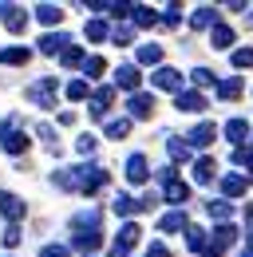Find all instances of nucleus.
Listing matches in <instances>:
<instances>
[{"label":"nucleus","mask_w":253,"mask_h":257,"mask_svg":"<svg viewBox=\"0 0 253 257\" xmlns=\"http://www.w3.org/2000/svg\"><path fill=\"white\" fill-rule=\"evenodd\" d=\"M139 237H143V229L126 222L123 229H119V241L111 245V257H126V249H131V245H139Z\"/></svg>","instance_id":"obj_7"},{"label":"nucleus","mask_w":253,"mask_h":257,"mask_svg":"<svg viewBox=\"0 0 253 257\" xmlns=\"http://www.w3.org/2000/svg\"><path fill=\"white\" fill-rule=\"evenodd\" d=\"M135 64H151V67L158 71V67H162V48H158V44H139Z\"/></svg>","instance_id":"obj_18"},{"label":"nucleus","mask_w":253,"mask_h":257,"mask_svg":"<svg viewBox=\"0 0 253 257\" xmlns=\"http://www.w3.org/2000/svg\"><path fill=\"white\" fill-rule=\"evenodd\" d=\"M36 20H40L44 28H60L63 24V8L60 4H36Z\"/></svg>","instance_id":"obj_13"},{"label":"nucleus","mask_w":253,"mask_h":257,"mask_svg":"<svg viewBox=\"0 0 253 257\" xmlns=\"http://www.w3.org/2000/svg\"><path fill=\"white\" fill-rule=\"evenodd\" d=\"M126 131H131V119H111L107 123V139H123Z\"/></svg>","instance_id":"obj_38"},{"label":"nucleus","mask_w":253,"mask_h":257,"mask_svg":"<svg viewBox=\"0 0 253 257\" xmlns=\"http://www.w3.org/2000/svg\"><path fill=\"white\" fill-rule=\"evenodd\" d=\"M36 135H40V139H44V143H48V147L56 151V131L48 127V123H40V131H36Z\"/></svg>","instance_id":"obj_44"},{"label":"nucleus","mask_w":253,"mask_h":257,"mask_svg":"<svg viewBox=\"0 0 253 257\" xmlns=\"http://www.w3.org/2000/svg\"><path fill=\"white\" fill-rule=\"evenodd\" d=\"M4 24H8V32H24V28H28V16H24V8H16V12H12Z\"/></svg>","instance_id":"obj_37"},{"label":"nucleus","mask_w":253,"mask_h":257,"mask_svg":"<svg viewBox=\"0 0 253 257\" xmlns=\"http://www.w3.org/2000/svg\"><path fill=\"white\" fill-rule=\"evenodd\" d=\"M147 257H174V253H170L166 245H151V253H147Z\"/></svg>","instance_id":"obj_47"},{"label":"nucleus","mask_w":253,"mask_h":257,"mask_svg":"<svg viewBox=\"0 0 253 257\" xmlns=\"http://www.w3.org/2000/svg\"><path fill=\"white\" fill-rule=\"evenodd\" d=\"M174 103H178V111H206L202 91H182V95H174Z\"/></svg>","instance_id":"obj_21"},{"label":"nucleus","mask_w":253,"mask_h":257,"mask_svg":"<svg viewBox=\"0 0 253 257\" xmlns=\"http://www.w3.org/2000/svg\"><path fill=\"white\" fill-rule=\"evenodd\" d=\"M28 60H32V48H20V44L0 52V64H4V67H24Z\"/></svg>","instance_id":"obj_17"},{"label":"nucleus","mask_w":253,"mask_h":257,"mask_svg":"<svg viewBox=\"0 0 253 257\" xmlns=\"http://www.w3.org/2000/svg\"><path fill=\"white\" fill-rule=\"evenodd\" d=\"M12 12H16V4H0V20H8Z\"/></svg>","instance_id":"obj_48"},{"label":"nucleus","mask_w":253,"mask_h":257,"mask_svg":"<svg viewBox=\"0 0 253 257\" xmlns=\"http://www.w3.org/2000/svg\"><path fill=\"white\" fill-rule=\"evenodd\" d=\"M190 174H194V182H210V178H214V159H206V155L194 159V170H190Z\"/></svg>","instance_id":"obj_26"},{"label":"nucleus","mask_w":253,"mask_h":257,"mask_svg":"<svg viewBox=\"0 0 253 257\" xmlns=\"http://www.w3.org/2000/svg\"><path fill=\"white\" fill-rule=\"evenodd\" d=\"M166 151H170V159H174V162H186L190 159V147L182 143V139H166Z\"/></svg>","instance_id":"obj_33"},{"label":"nucleus","mask_w":253,"mask_h":257,"mask_svg":"<svg viewBox=\"0 0 253 257\" xmlns=\"http://www.w3.org/2000/svg\"><path fill=\"white\" fill-rule=\"evenodd\" d=\"M28 143H32V139L24 135V131H8V135H0V147H4L8 155H24Z\"/></svg>","instance_id":"obj_15"},{"label":"nucleus","mask_w":253,"mask_h":257,"mask_svg":"<svg viewBox=\"0 0 253 257\" xmlns=\"http://www.w3.org/2000/svg\"><path fill=\"white\" fill-rule=\"evenodd\" d=\"M162 198H166V202H174V206L182 210V202L190 198V186H186V182H178V178H174V182H166V186H162Z\"/></svg>","instance_id":"obj_20"},{"label":"nucleus","mask_w":253,"mask_h":257,"mask_svg":"<svg viewBox=\"0 0 253 257\" xmlns=\"http://www.w3.org/2000/svg\"><path fill=\"white\" fill-rule=\"evenodd\" d=\"M63 95L67 99H91V87H87V79H71V83L63 87Z\"/></svg>","instance_id":"obj_30"},{"label":"nucleus","mask_w":253,"mask_h":257,"mask_svg":"<svg viewBox=\"0 0 253 257\" xmlns=\"http://www.w3.org/2000/svg\"><path fill=\"white\" fill-rule=\"evenodd\" d=\"M0 241H4V245H8V249H12V245H20V225H8V229H4V237H0Z\"/></svg>","instance_id":"obj_42"},{"label":"nucleus","mask_w":253,"mask_h":257,"mask_svg":"<svg viewBox=\"0 0 253 257\" xmlns=\"http://www.w3.org/2000/svg\"><path fill=\"white\" fill-rule=\"evenodd\" d=\"M190 24H194V28H210V32H214V28L221 24V20H218V8H210V4H202V8H194V16H190Z\"/></svg>","instance_id":"obj_14"},{"label":"nucleus","mask_w":253,"mask_h":257,"mask_svg":"<svg viewBox=\"0 0 253 257\" xmlns=\"http://www.w3.org/2000/svg\"><path fill=\"white\" fill-rule=\"evenodd\" d=\"M56 186H63V190H79V194H95L99 186H107V170H103V166L56 170Z\"/></svg>","instance_id":"obj_1"},{"label":"nucleus","mask_w":253,"mask_h":257,"mask_svg":"<svg viewBox=\"0 0 253 257\" xmlns=\"http://www.w3.org/2000/svg\"><path fill=\"white\" fill-rule=\"evenodd\" d=\"M206 241H210V237H206V229H202V225H190V229H186V245L194 249V253H202V249H206Z\"/></svg>","instance_id":"obj_28"},{"label":"nucleus","mask_w":253,"mask_h":257,"mask_svg":"<svg viewBox=\"0 0 253 257\" xmlns=\"http://www.w3.org/2000/svg\"><path fill=\"white\" fill-rule=\"evenodd\" d=\"M28 99H32V103H40L44 111H52V107H56V79H40V83L28 91Z\"/></svg>","instance_id":"obj_5"},{"label":"nucleus","mask_w":253,"mask_h":257,"mask_svg":"<svg viewBox=\"0 0 253 257\" xmlns=\"http://www.w3.org/2000/svg\"><path fill=\"white\" fill-rule=\"evenodd\" d=\"M190 83H194V91H198V87H210V83H214V71H210V67H194V71H190Z\"/></svg>","instance_id":"obj_36"},{"label":"nucleus","mask_w":253,"mask_h":257,"mask_svg":"<svg viewBox=\"0 0 253 257\" xmlns=\"http://www.w3.org/2000/svg\"><path fill=\"white\" fill-rule=\"evenodd\" d=\"M214 241H221V245H233V241H237V225H233V222L218 225V229H214Z\"/></svg>","instance_id":"obj_34"},{"label":"nucleus","mask_w":253,"mask_h":257,"mask_svg":"<svg viewBox=\"0 0 253 257\" xmlns=\"http://www.w3.org/2000/svg\"><path fill=\"white\" fill-rule=\"evenodd\" d=\"M135 210H143V202H135L131 194H119V198H115V214H123V218H131Z\"/></svg>","instance_id":"obj_31"},{"label":"nucleus","mask_w":253,"mask_h":257,"mask_svg":"<svg viewBox=\"0 0 253 257\" xmlns=\"http://www.w3.org/2000/svg\"><path fill=\"white\" fill-rule=\"evenodd\" d=\"M158 20H162V16H158L155 8H147V4H135V8H131V24H135V28H151Z\"/></svg>","instance_id":"obj_19"},{"label":"nucleus","mask_w":253,"mask_h":257,"mask_svg":"<svg viewBox=\"0 0 253 257\" xmlns=\"http://www.w3.org/2000/svg\"><path fill=\"white\" fill-rule=\"evenodd\" d=\"M158 229H162V233H178V229L186 233V229H190L186 210H170V214H162V218H158Z\"/></svg>","instance_id":"obj_12"},{"label":"nucleus","mask_w":253,"mask_h":257,"mask_svg":"<svg viewBox=\"0 0 253 257\" xmlns=\"http://www.w3.org/2000/svg\"><path fill=\"white\" fill-rule=\"evenodd\" d=\"M131 24H119V28H115V32H111V40H115V44H131Z\"/></svg>","instance_id":"obj_43"},{"label":"nucleus","mask_w":253,"mask_h":257,"mask_svg":"<svg viewBox=\"0 0 253 257\" xmlns=\"http://www.w3.org/2000/svg\"><path fill=\"white\" fill-rule=\"evenodd\" d=\"M233 67H253V48H237L233 52Z\"/></svg>","instance_id":"obj_41"},{"label":"nucleus","mask_w":253,"mask_h":257,"mask_svg":"<svg viewBox=\"0 0 253 257\" xmlns=\"http://www.w3.org/2000/svg\"><path fill=\"white\" fill-rule=\"evenodd\" d=\"M95 147H99V139H95V135H79V139H75V151H79V155H83V159H87V155H91Z\"/></svg>","instance_id":"obj_39"},{"label":"nucleus","mask_w":253,"mask_h":257,"mask_svg":"<svg viewBox=\"0 0 253 257\" xmlns=\"http://www.w3.org/2000/svg\"><path fill=\"white\" fill-rule=\"evenodd\" d=\"M206 210H210V218H218L221 225H225L229 218H233V206H229V198H218V202H210Z\"/></svg>","instance_id":"obj_27"},{"label":"nucleus","mask_w":253,"mask_h":257,"mask_svg":"<svg viewBox=\"0 0 253 257\" xmlns=\"http://www.w3.org/2000/svg\"><path fill=\"white\" fill-rule=\"evenodd\" d=\"M210 44H214L218 52H229V48H233V28H229V24H218V28L210 32Z\"/></svg>","instance_id":"obj_22"},{"label":"nucleus","mask_w":253,"mask_h":257,"mask_svg":"<svg viewBox=\"0 0 253 257\" xmlns=\"http://www.w3.org/2000/svg\"><path fill=\"white\" fill-rule=\"evenodd\" d=\"M214 135H218V127H214V123H198V127L190 131V143H194V151H206V147L214 143Z\"/></svg>","instance_id":"obj_16"},{"label":"nucleus","mask_w":253,"mask_h":257,"mask_svg":"<svg viewBox=\"0 0 253 257\" xmlns=\"http://www.w3.org/2000/svg\"><path fill=\"white\" fill-rule=\"evenodd\" d=\"M241 91H245L241 79H221V83H218V95L225 99V103H229V99H241Z\"/></svg>","instance_id":"obj_29"},{"label":"nucleus","mask_w":253,"mask_h":257,"mask_svg":"<svg viewBox=\"0 0 253 257\" xmlns=\"http://www.w3.org/2000/svg\"><path fill=\"white\" fill-rule=\"evenodd\" d=\"M103 71H107V60H103V56H87V64H83V75H87V79H99Z\"/></svg>","instance_id":"obj_32"},{"label":"nucleus","mask_w":253,"mask_h":257,"mask_svg":"<svg viewBox=\"0 0 253 257\" xmlns=\"http://www.w3.org/2000/svg\"><path fill=\"white\" fill-rule=\"evenodd\" d=\"M245 186H249V178H237V174H225V178H221V194H225V198H241Z\"/></svg>","instance_id":"obj_24"},{"label":"nucleus","mask_w":253,"mask_h":257,"mask_svg":"<svg viewBox=\"0 0 253 257\" xmlns=\"http://www.w3.org/2000/svg\"><path fill=\"white\" fill-rule=\"evenodd\" d=\"M221 249H225L221 241H206V249H202V257H221Z\"/></svg>","instance_id":"obj_46"},{"label":"nucleus","mask_w":253,"mask_h":257,"mask_svg":"<svg viewBox=\"0 0 253 257\" xmlns=\"http://www.w3.org/2000/svg\"><path fill=\"white\" fill-rule=\"evenodd\" d=\"M40 257H67V245H44Z\"/></svg>","instance_id":"obj_45"},{"label":"nucleus","mask_w":253,"mask_h":257,"mask_svg":"<svg viewBox=\"0 0 253 257\" xmlns=\"http://www.w3.org/2000/svg\"><path fill=\"white\" fill-rule=\"evenodd\" d=\"M126 111H131V119H151V115H155V95L135 91V95L126 99Z\"/></svg>","instance_id":"obj_4"},{"label":"nucleus","mask_w":253,"mask_h":257,"mask_svg":"<svg viewBox=\"0 0 253 257\" xmlns=\"http://www.w3.org/2000/svg\"><path fill=\"white\" fill-rule=\"evenodd\" d=\"M83 36H87L91 44H103V40L111 36V28H107V20H87V28H83Z\"/></svg>","instance_id":"obj_25"},{"label":"nucleus","mask_w":253,"mask_h":257,"mask_svg":"<svg viewBox=\"0 0 253 257\" xmlns=\"http://www.w3.org/2000/svg\"><path fill=\"white\" fill-rule=\"evenodd\" d=\"M111 103H115V87H99V91H91V119L103 123V115L111 111Z\"/></svg>","instance_id":"obj_8"},{"label":"nucleus","mask_w":253,"mask_h":257,"mask_svg":"<svg viewBox=\"0 0 253 257\" xmlns=\"http://www.w3.org/2000/svg\"><path fill=\"white\" fill-rule=\"evenodd\" d=\"M225 139H229L233 147H245V139H249V127H245L241 119H229V123H225Z\"/></svg>","instance_id":"obj_23"},{"label":"nucleus","mask_w":253,"mask_h":257,"mask_svg":"<svg viewBox=\"0 0 253 257\" xmlns=\"http://www.w3.org/2000/svg\"><path fill=\"white\" fill-rule=\"evenodd\" d=\"M0 214L8 218V222L16 225L20 218H24V202L16 198V194H8V190H0Z\"/></svg>","instance_id":"obj_10"},{"label":"nucleus","mask_w":253,"mask_h":257,"mask_svg":"<svg viewBox=\"0 0 253 257\" xmlns=\"http://www.w3.org/2000/svg\"><path fill=\"white\" fill-rule=\"evenodd\" d=\"M139 83H143V71H139V64H123L115 67V87H123V91H139Z\"/></svg>","instance_id":"obj_3"},{"label":"nucleus","mask_w":253,"mask_h":257,"mask_svg":"<svg viewBox=\"0 0 253 257\" xmlns=\"http://www.w3.org/2000/svg\"><path fill=\"white\" fill-rule=\"evenodd\" d=\"M249 249H253V233H249Z\"/></svg>","instance_id":"obj_50"},{"label":"nucleus","mask_w":253,"mask_h":257,"mask_svg":"<svg viewBox=\"0 0 253 257\" xmlns=\"http://www.w3.org/2000/svg\"><path fill=\"white\" fill-rule=\"evenodd\" d=\"M44 56H63L67 48H71V40H67V32H48V36H40V44H36Z\"/></svg>","instance_id":"obj_6"},{"label":"nucleus","mask_w":253,"mask_h":257,"mask_svg":"<svg viewBox=\"0 0 253 257\" xmlns=\"http://www.w3.org/2000/svg\"><path fill=\"white\" fill-rule=\"evenodd\" d=\"M60 64H63V67H83V64H87V56H83V52L71 44V48H67V52L60 56Z\"/></svg>","instance_id":"obj_35"},{"label":"nucleus","mask_w":253,"mask_h":257,"mask_svg":"<svg viewBox=\"0 0 253 257\" xmlns=\"http://www.w3.org/2000/svg\"><path fill=\"white\" fill-rule=\"evenodd\" d=\"M151 83H155L158 91H174V95H182V75H178L174 67H166V64L151 75Z\"/></svg>","instance_id":"obj_2"},{"label":"nucleus","mask_w":253,"mask_h":257,"mask_svg":"<svg viewBox=\"0 0 253 257\" xmlns=\"http://www.w3.org/2000/svg\"><path fill=\"white\" fill-rule=\"evenodd\" d=\"M147 178H151L147 159H143V155H131V159H126V182H131V186H143Z\"/></svg>","instance_id":"obj_9"},{"label":"nucleus","mask_w":253,"mask_h":257,"mask_svg":"<svg viewBox=\"0 0 253 257\" xmlns=\"http://www.w3.org/2000/svg\"><path fill=\"white\" fill-rule=\"evenodd\" d=\"M178 20H182V8H178V4H166V12H162V24H166V28H174Z\"/></svg>","instance_id":"obj_40"},{"label":"nucleus","mask_w":253,"mask_h":257,"mask_svg":"<svg viewBox=\"0 0 253 257\" xmlns=\"http://www.w3.org/2000/svg\"><path fill=\"white\" fill-rule=\"evenodd\" d=\"M71 245H75V249H83V253H95V249L103 245V233H99V229H75Z\"/></svg>","instance_id":"obj_11"},{"label":"nucleus","mask_w":253,"mask_h":257,"mask_svg":"<svg viewBox=\"0 0 253 257\" xmlns=\"http://www.w3.org/2000/svg\"><path fill=\"white\" fill-rule=\"evenodd\" d=\"M249 182H253V159H249Z\"/></svg>","instance_id":"obj_49"}]
</instances>
